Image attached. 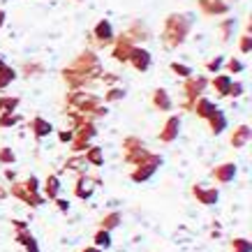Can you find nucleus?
Instances as JSON below:
<instances>
[{
	"label": "nucleus",
	"mask_w": 252,
	"mask_h": 252,
	"mask_svg": "<svg viewBox=\"0 0 252 252\" xmlns=\"http://www.w3.org/2000/svg\"><path fill=\"white\" fill-rule=\"evenodd\" d=\"M222 67L227 69V74H241L245 69L243 61H238V58H224V65Z\"/></svg>",
	"instance_id": "obj_32"
},
{
	"label": "nucleus",
	"mask_w": 252,
	"mask_h": 252,
	"mask_svg": "<svg viewBox=\"0 0 252 252\" xmlns=\"http://www.w3.org/2000/svg\"><path fill=\"white\" fill-rule=\"evenodd\" d=\"M93 42L97 46H111V42H114V37H116V32H114V26L107 21V19H102V21H97L95 26H93Z\"/></svg>",
	"instance_id": "obj_7"
},
{
	"label": "nucleus",
	"mask_w": 252,
	"mask_h": 252,
	"mask_svg": "<svg viewBox=\"0 0 252 252\" xmlns=\"http://www.w3.org/2000/svg\"><path fill=\"white\" fill-rule=\"evenodd\" d=\"M54 204H56V208H58L61 213H69V201H67V199L56 197V199H54Z\"/></svg>",
	"instance_id": "obj_40"
},
{
	"label": "nucleus",
	"mask_w": 252,
	"mask_h": 252,
	"mask_svg": "<svg viewBox=\"0 0 252 252\" xmlns=\"http://www.w3.org/2000/svg\"><path fill=\"white\" fill-rule=\"evenodd\" d=\"M23 183V188L26 190H31V192H39V178L37 176H28L26 181H21Z\"/></svg>",
	"instance_id": "obj_38"
},
{
	"label": "nucleus",
	"mask_w": 252,
	"mask_h": 252,
	"mask_svg": "<svg viewBox=\"0 0 252 252\" xmlns=\"http://www.w3.org/2000/svg\"><path fill=\"white\" fill-rule=\"evenodd\" d=\"M121 222H123V213H121V211H109L107 215H102L99 227H102V229H107V231H114Z\"/></svg>",
	"instance_id": "obj_23"
},
{
	"label": "nucleus",
	"mask_w": 252,
	"mask_h": 252,
	"mask_svg": "<svg viewBox=\"0 0 252 252\" xmlns=\"http://www.w3.org/2000/svg\"><path fill=\"white\" fill-rule=\"evenodd\" d=\"M250 139H252V127L243 123V125L234 127V132H231V137H229V144H231V148H245V146L250 144Z\"/></svg>",
	"instance_id": "obj_16"
},
{
	"label": "nucleus",
	"mask_w": 252,
	"mask_h": 252,
	"mask_svg": "<svg viewBox=\"0 0 252 252\" xmlns=\"http://www.w3.org/2000/svg\"><path fill=\"white\" fill-rule=\"evenodd\" d=\"M74 2H81V0H74Z\"/></svg>",
	"instance_id": "obj_47"
},
{
	"label": "nucleus",
	"mask_w": 252,
	"mask_h": 252,
	"mask_svg": "<svg viewBox=\"0 0 252 252\" xmlns=\"http://www.w3.org/2000/svg\"><path fill=\"white\" fill-rule=\"evenodd\" d=\"M178 134H181V116H176V114L167 116V121H164V125H162L158 139H160L162 144H171V141L178 139Z\"/></svg>",
	"instance_id": "obj_9"
},
{
	"label": "nucleus",
	"mask_w": 252,
	"mask_h": 252,
	"mask_svg": "<svg viewBox=\"0 0 252 252\" xmlns=\"http://www.w3.org/2000/svg\"><path fill=\"white\" fill-rule=\"evenodd\" d=\"M16 77H19V74H16L14 67H9V65H0V91H5V88H7Z\"/></svg>",
	"instance_id": "obj_27"
},
{
	"label": "nucleus",
	"mask_w": 252,
	"mask_h": 252,
	"mask_svg": "<svg viewBox=\"0 0 252 252\" xmlns=\"http://www.w3.org/2000/svg\"><path fill=\"white\" fill-rule=\"evenodd\" d=\"M211 178L220 185L231 183V181L236 178V164H234V162H222V164H218V167L211 171Z\"/></svg>",
	"instance_id": "obj_12"
},
{
	"label": "nucleus",
	"mask_w": 252,
	"mask_h": 252,
	"mask_svg": "<svg viewBox=\"0 0 252 252\" xmlns=\"http://www.w3.org/2000/svg\"><path fill=\"white\" fill-rule=\"evenodd\" d=\"M169 69L174 72L176 77H181V79H188L190 74H194V69H192L190 65H183V63H176V61L169 65Z\"/></svg>",
	"instance_id": "obj_33"
},
{
	"label": "nucleus",
	"mask_w": 252,
	"mask_h": 252,
	"mask_svg": "<svg viewBox=\"0 0 252 252\" xmlns=\"http://www.w3.org/2000/svg\"><path fill=\"white\" fill-rule=\"evenodd\" d=\"M93 245L99 248V250H109V248L114 245V241H111V231H107V229H102V227H99V229L93 234Z\"/></svg>",
	"instance_id": "obj_24"
},
{
	"label": "nucleus",
	"mask_w": 252,
	"mask_h": 252,
	"mask_svg": "<svg viewBox=\"0 0 252 252\" xmlns=\"http://www.w3.org/2000/svg\"><path fill=\"white\" fill-rule=\"evenodd\" d=\"M158 169H160V164H153V162L137 164V167H132V171H130V181L132 183H146L148 178H153Z\"/></svg>",
	"instance_id": "obj_13"
},
{
	"label": "nucleus",
	"mask_w": 252,
	"mask_h": 252,
	"mask_svg": "<svg viewBox=\"0 0 252 252\" xmlns=\"http://www.w3.org/2000/svg\"><path fill=\"white\" fill-rule=\"evenodd\" d=\"M234 28H236V21H234V19H224V21L218 23V31H220L222 42H229L231 35H234Z\"/></svg>",
	"instance_id": "obj_28"
},
{
	"label": "nucleus",
	"mask_w": 252,
	"mask_h": 252,
	"mask_svg": "<svg viewBox=\"0 0 252 252\" xmlns=\"http://www.w3.org/2000/svg\"><path fill=\"white\" fill-rule=\"evenodd\" d=\"M199 5V12L208 19H213V16H224L229 12V2L227 0H197Z\"/></svg>",
	"instance_id": "obj_10"
},
{
	"label": "nucleus",
	"mask_w": 252,
	"mask_h": 252,
	"mask_svg": "<svg viewBox=\"0 0 252 252\" xmlns=\"http://www.w3.org/2000/svg\"><path fill=\"white\" fill-rule=\"evenodd\" d=\"M125 88H121V86H111L107 93H104V97H102V102L104 104H109V102H121V99H125Z\"/></svg>",
	"instance_id": "obj_29"
},
{
	"label": "nucleus",
	"mask_w": 252,
	"mask_h": 252,
	"mask_svg": "<svg viewBox=\"0 0 252 252\" xmlns=\"http://www.w3.org/2000/svg\"><path fill=\"white\" fill-rule=\"evenodd\" d=\"M190 111H192V114H197L199 118H204V121H206L208 116L215 111V102H213V99H208L206 95H199V97L190 104Z\"/></svg>",
	"instance_id": "obj_17"
},
{
	"label": "nucleus",
	"mask_w": 252,
	"mask_h": 252,
	"mask_svg": "<svg viewBox=\"0 0 252 252\" xmlns=\"http://www.w3.org/2000/svg\"><path fill=\"white\" fill-rule=\"evenodd\" d=\"M26 72H44V67L37 65V63H28V65H26Z\"/></svg>",
	"instance_id": "obj_43"
},
{
	"label": "nucleus",
	"mask_w": 252,
	"mask_h": 252,
	"mask_svg": "<svg viewBox=\"0 0 252 252\" xmlns=\"http://www.w3.org/2000/svg\"><path fill=\"white\" fill-rule=\"evenodd\" d=\"M206 88H208V79L204 77V74H190L188 79H183V88H181L183 102H181V109L190 111V104L199 97V95H204Z\"/></svg>",
	"instance_id": "obj_2"
},
{
	"label": "nucleus",
	"mask_w": 252,
	"mask_h": 252,
	"mask_svg": "<svg viewBox=\"0 0 252 252\" xmlns=\"http://www.w3.org/2000/svg\"><path fill=\"white\" fill-rule=\"evenodd\" d=\"M192 28V19L188 14H169L164 19V28L160 32V42L164 49H178L183 44Z\"/></svg>",
	"instance_id": "obj_1"
},
{
	"label": "nucleus",
	"mask_w": 252,
	"mask_h": 252,
	"mask_svg": "<svg viewBox=\"0 0 252 252\" xmlns=\"http://www.w3.org/2000/svg\"><path fill=\"white\" fill-rule=\"evenodd\" d=\"M21 121V116L12 111V114H0V127H14L16 123Z\"/></svg>",
	"instance_id": "obj_36"
},
{
	"label": "nucleus",
	"mask_w": 252,
	"mask_h": 252,
	"mask_svg": "<svg viewBox=\"0 0 252 252\" xmlns=\"http://www.w3.org/2000/svg\"><path fill=\"white\" fill-rule=\"evenodd\" d=\"M137 72H148L151 65H153V56L148 49H141V46H134L130 54V61H127Z\"/></svg>",
	"instance_id": "obj_11"
},
{
	"label": "nucleus",
	"mask_w": 252,
	"mask_h": 252,
	"mask_svg": "<svg viewBox=\"0 0 252 252\" xmlns=\"http://www.w3.org/2000/svg\"><path fill=\"white\" fill-rule=\"evenodd\" d=\"M99 81H102V84H107V86H116V84H118V77H116V74H111V72H102Z\"/></svg>",
	"instance_id": "obj_39"
},
{
	"label": "nucleus",
	"mask_w": 252,
	"mask_h": 252,
	"mask_svg": "<svg viewBox=\"0 0 252 252\" xmlns=\"http://www.w3.org/2000/svg\"><path fill=\"white\" fill-rule=\"evenodd\" d=\"M58 139H61V144H69L74 139V130H61L58 132Z\"/></svg>",
	"instance_id": "obj_41"
},
{
	"label": "nucleus",
	"mask_w": 252,
	"mask_h": 252,
	"mask_svg": "<svg viewBox=\"0 0 252 252\" xmlns=\"http://www.w3.org/2000/svg\"><path fill=\"white\" fill-rule=\"evenodd\" d=\"M84 158L91 167H102V164H104V151H102L99 146H88L84 151Z\"/></svg>",
	"instance_id": "obj_22"
},
{
	"label": "nucleus",
	"mask_w": 252,
	"mask_h": 252,
	"mask_svg": "<svg viewBox=\"0 0 252 252\" xmlns=\"http://www.w3.org/2000/svg\"><path fill=\"white\" fill-rule=\"evenodd\" d=\"M5 178L14 183V181H16V174H14V171H12V169H5Z\"/></svg>",
	"instance_id": "obj_44"
},
{
	"label": "nucleus",
	"mask_w": 252,
	"mask_h": 252,
	"mask_svg": "<svg viewBox=\"0 0 252 252\" xmlns=\"http://www.w3.org/2000/svg\"><path fill=\"white\" fill-rule=\"evenodd\" d=\"M243 93H245V86H243V81H231L229 91H227V97H241Z\"/></svg>",
	"instance_id": "obj_37"
},
{
	"label": "nucleus",
	"mask_w": 252,
	"mask_h": 252,
	"mask_svg": "<svg viewBox=\"0 0 252 252\" xmlns=\"http://www.w3.org/2000/svg\"><path fill=\"white\" fill-rule=\"evenodd\" d=\"M14 243L21 245L26 252H39V245H37V241H35V236L31 234V229L16 231V234H14Z\"/></svg>",
	"instance_id": "obj_21"
},
{
	"label": "nucleus",
	"mask_w": 252,
	"mask_h": 252,
	"mask_svg": "<svg viewBox=\"0 0 252 252\" xmlns=\"http://www.w3.org/2000/svg\"><path fill=\"white\" fill-rule=\"evenodd\" d=\"M86 167H88V162H86V158H84V153H74L72 158H69L67 162H65V171H77V174H81V171H86Z\"/></svg>",
	"instance_id": "obj_25"
},
{
	"label": "nucleus",
	"mask_w": 252,
	"mask_h": 252,
	"mask_svg": "<svg viewBox=\"0 0 252 252\" xmlns=\"http://www.w3.org/2000/svg\"><path fill=\"white\" fill-rule=\"evenodd\" d=\"M81 252H104V250H99V248H95V245H91V248H84Z\"/></svg>",
	"instance_id": "obj_46"
},
{
	"label": "nucleus",
	"mask_w": 252,
	"mask_h": 252,
	"mask_svg": "<svg viewBox=\"0 0 252 252\" xmlns=\"http://www.w3.org/2000/svg\"><path fill=\"white\" fill-rule=\"evenodd\" d=\"M231 81H234V77H231V74H222V72H218V74L208 81V86L218 93V97H227V91H229Z\"/></svg>",
	"instance_id": "obj_19"
},
{
	"label": "nucleus",
	"mask_w": 252,
	"mask_h": 252,
	"mask_svg": "<svg viewBox=\"0 0 252 252\" xmlns=\"http://www.w3.org/2000/svg\"><path fill=\"white\" fill-rule=\"evenodd\" d=\"M14 162H16V153L9 146H2V148H0V164L9 167V164H14Z\"/></svg>",
	"instance_id": "obj_35"
},
{
	"label": "nucleus",
	"mask_w": 252,
	"mask_h": 252,
	"mask_svg": "<svg viewBox=\"0 0 252 252\" xmlns=\"http://www.w3.org/2000/svg\"><path fill=\"white\" fill-rule=\"evenodd\" d=\"M97 183H99L97 178H91L86 171H81V174L77 176V183H74V197L91 199L93 194H95V190H97Z\"/></svg>",
	"instance_id": "obj_8"
},
{
	"label": "nucleus",
	"mask_w": 252,
	"mask_h": 252,
	"mask_svg": "<svg viewBox=\"0 0 252 252\" xmlns=\"http://www.w3.org/2000/svg\"><path fill=\"white\" fill-rule=\"evenodd\" d=\"M151 107H153L155 111H171V109H174V99L169 97V93L164 91V88H155V91L151 93Z\"/></svg>",
	"instance_id": "obj_14"
},
{
	"label": "nucleus",
	"mask_w": 252,
	"mask_h": 252,
	"mask_svg": "<svg viewBox=\"0 0 252 252\" xmlns=\"http://www.w3.org/2000/svg\"><path fill=\"white\" fill-rule=\"evenodd\" d=\"M229 252H252V243L243 236L231 238L229 241Z\"/></svg>",
	"instance_id": "obj_30"
},
{
	"label": "nucleus",
	"mask_w": 252,
	"mask_h": 252,
	"mask_svg": "<svg viewBox=\"0 0 252 252\" xmlns=\"http://www.w3.org/2000/svg\"><path fill=\"white\" fill-rule=\"evenodd\" d=\"M39 192H42V197L49 199V201H54L58 194H61V178L58 174H49L44 178V183L39 185Z\"/></svg>",
	"instance_id": "obj_15"
},
{
	"label": "nucleus",
	"mask_w": 252,
	"mask_h": 252,
	"mask_svg": "<svg viewBox=\"0 0 252 252\" xmlns=\"http://www.w3.org/2000/svg\"><path fill=\"white\" fill-rule=\"evenodd\" d=\"M97 137V127H95V121H84L79 127H74V139L69 141V148L72 153H84L86 148L91 146V141Z\"/></svg>",
	"instance_id": "obj_3"
},
{
	"label": "nucleus",
	"mask_w": 252,
	"mask_h": 252,
	"mask_svg": "<svg viewBox=\"0 0 252 252\" xmlns=\"http://www.w3.org/2000/svg\"><path fill=\"white\" fill-rule=\"evenodd\" d=\"M206 123H208V127H211L213 134H222V132L227 130V116H224V111L218 107H215V111L206 118Z\"/></svg>",
	"instance_id": "obj_20"
},
{
	"label": "nucleus",
	"mask_w": 252,
	"mask_h": 252,
	"mask_svg": "<svg viewBox=\"0 0 252 252\" xmlns=\"http://www.w3.org/2000/svg\"><path fill=\"white\" fill-rule=\"evenodd\" d=\"M222 65H224V56H215V58L204 63V69H206L208 74H218L222 69Z\"/></svg>",
	"instance_id": "obj_34"
},
{
	"label": "nucleus",
	"mask_w": 252,
	"mask_h": 252,
	"mask_svg": "<svg viewBox=\"0 0 252 252\" xmlns=\"http://www.w3.org/2000/svg\"><path fill=\"white\" fill-rule=\"evenodd\" d=\"M238 51L241 54H250L252 51V35H250V23H248V28H245V32L238 37Z\"/></svg>",
	"instance_id": "obj_31"
},
{
	"label": "nucleus",
	"mask_w": 252,
	"mask_h": 252,
	"mask_svg": "<svg viewBox=\"0 0 252 252\" xmlns=\"http://www.w3.org/2000/svg\"><path fill=\"white\" fill-rule=\"evenodd\" d=\"M5 19H7V12H5V9H0V28L5 26Z\"/></svg>",
	"instance_id": "obj_45"
},
{
	"label": "nucleus",
	"mask_w": 252,
	"mask_h": 252,
	"mask_svg": "<svg viewBox=\"0 0 252 252\" xmlns=\"http://www.w3.org/2000/svg\"><path fill=\"white\" fill-rule=\"evenodd\" d=\"M190 194L197 199L201 206H215L218 204V199H220V190L215 188V185H192L190 188Z\"/></svg>",
	"instance_id": "obj_6"
},
{
	"label": "nucleus",
	"mask_w": 252,
	"mask_h": 252,
	"mask_svg": "<svg viewBox=\"0 0 252 252\" xmlns=\"http://www.w3.org/2000/svg\"><path fill=\"white\" fill-rule=\"evenodd\" d=\"M9 194H12L14 199H19V201H23L26 206H32V208H39L46 201V199L42 197V192L26 190V188H23V183H16V181L9 185Z\"/></svg>",
	"instance_id": "obj_5"
},
{
	"label": "nucleus",
	"mask_w": 252,
	"mask_h": 252,
	"mask_svg": "<svg viewBox=\"0 0 252 252\" xmlns=\"http://www.w3.org/2000/svg\"><path fill=\"white\" fill-rule=\"evenodd\" d=\"M134 42H132L125 32H121V35H116L114 42H111V58H114L116 63H125L130 61V54H132V49H134Z\"/></svg>",
	"instance_id": "obj_4"
},
{
	"label": "nucleus",
	"mask_w": 252,
	"mask_h": 252,
	"mask_svg": "<svg viewBox=\"0 0 252 252\" xmlns=\"http://www.w3.org/2000/svg\"><path fill=\"white\" fill-rule=\"evenodd\" d=\"M28 130L32 132L35 139H46L51 132H54V125L46 121V118H42V116H35V118L28 123Z\"/></svg>",
	"instance_id": "obj_18"
},
{
	"label": "nucleus",
	"mask_w": 252,
	"mask_h": 252,
	"mask_svg": "<svg viewBox=\"0 0 252 252\" xmlns=\"http://www.w3.org/2000/svg\"><path fill=\"white\" fill-rule=\"evenodd\" d=\"M21 104V97L16 95H0V114H12Z\"/></svg>",
	"instance_id": "obj_26"
},
{
	"label": "nucleus",
	"mask_w": 252,
	"mask_h": 252,
	"mask_svg": "<svg viewBox=\"0 0 252 252\" xmlns=\"http://www.w3.org/2000/svg\"><path fill=\"white\" fill-rule=\"evenodd\" d=\"M12 227H14L16 231H26V229H31V227H28V224H26L23 220H12Z\"/></svg>",
	"instance_id": "obj_42"
}]
</instances>
